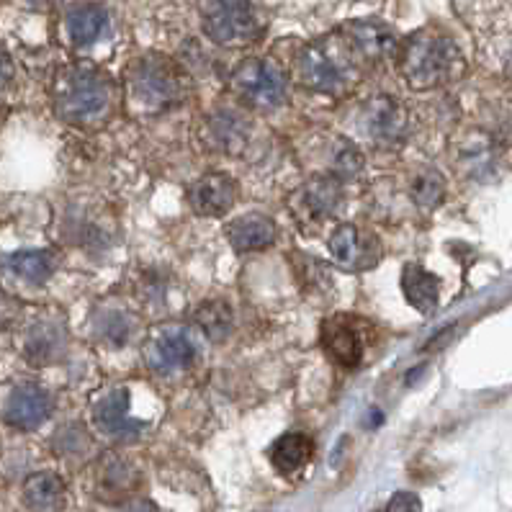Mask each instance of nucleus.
I'll use <instances>...</instances> for the list:
<instances>
[{
  "label": "nucleus",
  "instance_id": "473e14b6",
  "mask_svg": "<svg viewBox=\"0 0 512 512\" xmlns=\"http://www.w3.org/2000/svg\"><path fill=\"white\" fill-rule=\"evenodd\" d=\"M507 75L512 78V55H510V60H507Z\"/></svg>",
  "mask_w": 512,
  "mask_h": 512
},
{
  "label": "nucleus",
  "instance_id": "f8f14e48",
  "mask_svg": "<svg viewBox=\"0 0 512 512\" xmlns=\"http://www.w3.org/2000/svg\"><path fill=\"white\" fill-rule=\"evenodd\" d=\"M237 201V183L227 173H206L188 188V204L201 217H224Z\"/></svg>",
  "mask_w": 512,
  "mask_h": 512
},
{
  "label": "nucleus",
  "instance_id": "a878e982",
  "mask_svg": "<svg viewBox=\"0 0 512 512\" xmlns=\"http://www.w3.org/2000/svg\"><path fill=\"white\" fill-rule=\"evenodd\" d=\"M327 165H330V175H335L338 181H356L363 173V157L353 142L343 137L332 139V147L327 152Z\"/></svg>",
  "mask_w": 512,
  "mask_h": 512
},
{
  "label": "nucleus",
  "instance_id": "f3484780",
  "mask_svg": "<svg viewBox=\"0 0 512 512\" xmlns=\"http://www.w3.org/2000/svg\"><path fill=\"white\" fill-rule=\"evenodd\" d=\"M227 240L235 253H258L278 240V227L266 214H245L229 224Z\"/></svg>",
  "mask_w": 512,
  "mask_h": 512
},
{
  "label": "nucleus",
  "instance_id": "0eeeda50",
  "mask_svg": "<svg viewBox=\"0 0 512 512\" xmlns=\"http://www.w3.org/2000/svg\"><path fill=\"white\" fill-rule=\"evenodd\" d=\"M407 127H410V116L394 96H374L363 103L358 129L363 132L366 142L379 150H392V147L402 145L407 137Z\"/></svg>",
  "mask_w": 512,
  "mask_h": 512
},
{
  "label": "nucleus",
  "instance_id": "423d86ee",
  "mask_svg": "<svg viewBox=\"0 0 512 512\" xmlns=\"http://www.w3.org/2000/svg\"><path fill=\"white\" fill-rule=\"evenodd\" d=\"M204 34L219 47H247L260 37V21L250 0H204Z\"/></svg>",
  "mask_w": 512,
  "mask_h": 512
},
{
  "label": "nucleus",
  "instance_id": "4468645a",
  "mask_svg": "<svg viewBox=\"0 0 512 512\" xmlns=\"http://www.w3.org/2000/svg\"><path fill=\"white\" fill-rule=\"evenodd\" d=\"M322 348L327 356L343 368H356L363 361V338L348 317L338 314L322 325Z\"/></svg>",
  "mask_w": 512,
  "mask_h": 512
},
{
  "label": "nucleus",
  "instance_id": "a211bd4d",
  "mask_svg": "<svg viewBox=\"0 0 512 512\" xmlns=\"http://www.w3.org/2000/svg\"><path fill=\"white\" fill-rule=\"evenodd\" d=\"M65 26L75 47H91L109 29V13L98 3H75L67 8Z\"/></svg>",
  "mask_w": 512,
  "mask_h": 512
},
{
  "label": "nucleus",
  "instance_id": "412c9836",
  "mask_svg": "<svg viewBox=\"0 0 512 512\" xmlns=\"http://www.w3.org/2000/svg\"><path fill=\"white\" fill-rule=\"evenodd\" d=\"M24 505L31 512H62L65 507V484L52 471L31 474L24 482Z\"/></svg>",
  "mask_w": 512,
  "mask_h": 512
},
{
  "label": "nucleus",
  "instance_id": "b1692460",
  "mask_svg": "<svg viewBox=\"0 0 512 512\" xmlns=\"http://www.w3.org/2000/svg\"><path fill=\"white\" fill-rule=\"evenodd\" d=\"M137 484V471L121 456H106L98 466V492L101 497H124Z\"/></svg>",
  "mask_w": 512,
  "mask_h": 512
},
{
  "label": "nucleus",
  "instance_id": "2eb2a0df",
  "mask_svg": "<svg viewBox=\"0 0 512 512\" xmlns=\"http://www.w3.org/2000/svg\"><path fill=\"white\" fill-rule=\"evenodd\" d=\"M93 422L101 433L114 435V438H134L142 430V422L129 417L127 386L111 389L106 397L98 399V404L93 407Z\"/></svg>",
  "mask_w": 512,
  "mask_h": 512
},
{
  "label": "nucleus",
  "instance_id": "aec40b11",
  "mask_svg": "<svg viewBox=\"0 0 512 512\" xmlns=\"http://www.w3.org/2000/svg\"><path fill=\"white\" fill-rule=\"evenodd\" d=\"M206 139L214 145V150L224 152V155H240L250 142V121L232 111L214 114L206 127Z\"/></svg>",
  "mask_w": 512,
  "mask_h": 512
},
{
  "label": "nucleus",
  "instance_id": "72a5a7b5",
  "mask_svg": "<svg viewBox=\"0 0 512 512\" xmlns=\"http://www.w3.org/2000/svg\"><path fill=\"white\" fill-rule=\"evenodd\" d=\"M37 3H47V0H37Z\"/></svg>",
  "mask_w": 512,
  "mask_h": 512
},
{
  "label": "nucleus",
  "instance_id": "7ed1b4c3",
  "mask_svg": "<svg viewBox=\"0 0 512 512\" xmlns=\"http://www.w3.org/2000/svg\"><path fill=\"white\" fill-rule=\"evenodd\" d=\"M186 75L165 55H142L127 65L124 96L134 114H160L186 98Z\"/></svg>",
  "mask_w": 512,
  "mask_h": 512
},
{
  "label": "nucleus",
  "instance_id": "9b49d317",
  "mask_svg": "<svg viewBox=\"0 0 512 512\" xmlns=\"http://www.w3.org/2000/svg\"><path fill=\"white\" fill-rule=\"evenodd\" d=\"M330 255L335 266L343 271H368L381 260V242L368 229L356 227V224H340L330 235Z\"/></svg>",
  "mask_w": 512,
  "mask_h": 512
},
{
  "label": "nucleus",
  "instance_id": "ddd939ff",
  "mask_svg": "<svg viewBox=\"0 0 512 512\" xmlns=\"http://www.w3.org/2000/svg\"><path fill=\"white\" fill-rule=\"evenodd\" d=\"M343 37L363 62H386L397 57L399 42L394 31L376 21H353L343 29Z\"/></svg>",
  "mask_w": 512,
  "mask_h": 512
},
{
  "label": "nucleus",
  "instance_id": "393cba45",
  "mask_svg": "<svg viewBox=\"0 0 512 512\" xmlns=\"http://www.w3.org/2000/svg\"><path fill=\"white\" fill-rule=\"evenodd\" d=\"M193 322L206 338L214 340V343H222L232 332V309L222 299H209L193 312Z\"/></svg>",
  "mask_w": 512,
  "mask_h": 512
},
{
  "label": "nucleus",
  "instance_id": "c756f323",
  "mask_svg": "<svg viewBox=\"0 0 512 512\" xmlns=\"http://www.w3.org/2000/svg\"><path fill=\"white\" fill-rule=\"evenodd\" d=\"M420 507H422V502L417 494L397 492L392 500H389V505H386L384 512H420Z\"/></svg>",
  "mask_w": 512,
  "mask_h": 512
},
{
  "label": "nucleus",
  "instance_id": "7c9ffc66",
  "mask_svg": "<svg viewBox=\"0 0 512 512\" xmlns=\"http://www.w3.org/2000/svg\"><path fill=\"white\" fill-rule=\"evenodd\" d=\"M11 80H13V62L11 57H8L6 47L0 44V93L6 91L8 85H11Z\"/></svg>",
  "mask_w": 512,
  "mask_h": 512
},
{
  "label": "nucleus",
  "instance_id": "5701e85b",
  "mask_svg": "<svg viewBox=\"0 0 512 512\" xmlns=\"http://www.w3.org/2000/svg\"><path fill=\"white\" fill-rule=\"evenodd\" d=\"M314 453V443L309 435L304 433H286L273 443L271 461L276 471L281 474H294V471L304 469L309 464V458Z\"/></svg>",
  "mask_w": 512,
  "mask_h": 512
},
{
  "label": "nucleus",
  "instance_id": "6e6552de",
  "mask_svg": "<svg viewBox=\"0 0 512 512\" xmlns=\"http://www.w3.org/2000/svg\"><path fill=\"white\" fill-rule=\"evenodd\" d=\"M147 368L155 374H173L199 358V335L191 327H163L142 348Z\"/></svg>",
  "mask_w": 512,
  "mask_h": 512
},
{
  "label": "nucleus",
  "instance_id": "c85d7f7f",
  "mask_svg": "<svg viewBox=\"0 0 512 512\" xmlns=\"http://www.w3.org/2000/svg\"><path fill=\"white\" fill-rule=\"evenodd\" d=\"M291 258H294L296 276H299V284H302L304 289L320 291L325 289V286H330V271H327V266H322L320 260L309 258V255L304 253H294Z\"/></svg>",
  "mask_w": 512,
  "mask_h": 512
},
{
  "label": "nucleus",
  "instance_id": "cd10ccee",
  "mask_svg": "<svg viewBox=\"0 0 512 512\" xmlns=\"http://www.w3.org/2000/svg\"><path fill=\"white\" fill-rule=\"evenodd\" d=\"M93 330H96V335L106 345L121 348V345H127V340L132 338V320H129L121 309H109V312H103L101 317H98Z\"/></svg>",
  "mask_w": 512,
  "mask_h": 512
},
{
  "label": "nucleus",
  "instance_id": "dca6fc26",
  "mask_svg": "<svg viewBox=\"0 0 512 512\" xmlns=\"http://www.w3.org/2000/svg\"><path fill=\"white\" fill-rule=\"evenodd\" d=\"M65 327L55 320H39L26 330L24 335V356L34 366H49L60 361L65 353Z\"/></svg>",
  "mask_w": 512,
  "mask_h": 512
},
{
  "label": "nucleus",
  "instance_id": "1a4fd4ad",
  "mask_svg": "<svg viewBox=\"0 0 512 512\" xmlns=\"http://www.w3.org/2000/svg\"><path fill=\"white\" fill-rule=\"evenodd\" d=\"M343 204V181L335 175H314L296 188L289 199V209L299 224H325Z\"/></svg>",
  "mask_w": 512,
  "mask_h": 512
},
{
  "label": "nucleus",
  "instance_id": "39448f33",
  "mask_svg": "<svg viewBox=\"0 0 512 512\" xmlns=\"http://www.w3.org/2000/svg\"><path fill=\"white\" fill-rule=\"evenodd\" d=\"M232 93L255 111H271L289 98V78L281 67L266 57H247L232 70Z\"/></svg>",
  "mask_w": 512,
  "mask_h": 512
},
{
  "label": "nucleus",
  "instance_id": "9d476101",
  "mask_svg": "<svg viewBox=\"0 0 512 512\" xmlns=\"http://www.w3.org/2000/svg\"><path fill=\"white\" fill-rule=\"evenodd\" d=\"M52 415V397L37 381H21L11 386L3 402V422L8 428L29 433V430L42 428Z\"/></svg>",
  "mask_w": 512,
  "mask_h": 512
},
{
  "label": "nucleus",
  "instance_id": "2f4dec72",
  "mask_svg": "<svg viewBox=\"0 0 512 512\" xmlns=\"http://www.w3.org/2000/svg\"><path fill=\"white\" fill-rule=\"evenodd\" d=\"M119 512H157V507H155V502L145 500V497H137V500L124 502Z\"/></svg>",
  "mask_w": 512,
  "mask_h": 512
},
{
  "label": "nucleus",
  "instance_id": "20e7f679",
  "mask_svg": "<svg viewBox=\"0 0 512 512\" xmlns=\"http://www.w3.org/2000/svg\"><path fill=\"white\" fill-rule=\"evenodd\" d=\"M399 70L415 91H430L464 73V57L456 42L438 31H417L399 52Z\"/></svg>",
  "mask_w": 512,
  "mask_h": 512
},
{
  "label": "nucleus",
  "instance_id": "4be33fe9",
  "mask_svg": "<svg viewBox=\"0 0 512 512\" xmlns=\"http://www.w3.org/2000/svg\"><path fill=\"white\" fill-rule=\"evenodd\" d=\"M402 291L407 296V302L422 314H433L438 309L440 284L438 278L430 271H425L417 263H407L402 271Z\"/></svg>",
  "mask_w": 512,
  "mask_h": 512
},
{
  "label": "nucleus",
  "instance_id": "f03ea898",
  "mask_svg": "<svg viewBox=\"0 0 512 512\" xmlns=\"http://www.w3.org/2000/svg\"><path fill=\"white\" fill-rule=\"evenodd\" d=\"M358 62L363 60L356 55V49L350 47L343 34H338L299 49L294 70L307 91L322 96H345L358 80Z\"/></svg>",
  "mask_w": 512,
  "mask_h": 512
},
{
  "label": "nucleus",
  "instance_id": "f257e3e1",
  "mask_svg": "<svg viewBox=\"0 0 512 512\" xmlns=\"http://www.w3.org/2000/svg\"><path fill=\"white\" fill-rule=\"evenodd\" d=\"M55 114L73 127H103L119 106V85L91 62L65 67L52 88Z\"/></svg>",
  "mask_w": 512,
  "mask_h": 512
},
{
  "label": "nucleus",
  "instance_id": "bb28decb",
  "mask_svg": "<svg viewBox=\"0 0 512 512\" xmlns=\"http://www.w3.org/2000/svg\"><path fill=\"white\" fill-rule=\"evenodd\" d=\"M446 196V183L438 170H420L410 181V199L420 211H433Z\"/></svg>",
  "mask_w": 512,
  "mask_h": 512
},
{
  "label": "nucleus",
  "instance_id": "6ab92c4d",
  "mask_svg": "<svg viewBox=\"0 0 512 512\" xmlns=\"http://www.w3.org/2000/svg\"><path fill=\"white\" fill-rule=\"evenodd\" d=\"M57 268V255L49 250H21L3 260V273L26 286L47 284Z\"/></svg>",
  "mask_w": 512,
  "mask_h": 512
}]
</instances>
